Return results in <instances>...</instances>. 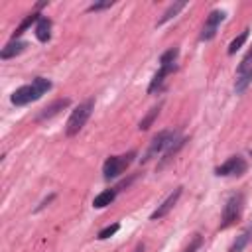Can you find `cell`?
Here are the masks:
<instances>
[{
	"label": "cell",
	"mask_w": 252,
	"mask_h": 252,
	"mask_svg": "<svg viewBox=\"0 0 252 252\" xmlns=\"http://www.w3.org/2000/svg\"><path fill=\"white\" fill-rule=\"evenodd\" d=\"M51 89V81L45 79V77H35L32 81V85H24L20 89H16L10 96L12 104L14 106H24V104H30L37 98H41V94H45L47 91Z\"/></svg>",
	"instance_id": "6da1fadb"
},
{
	"label": "cell",
	"mask_w": 252,
	"mask_h": 252,
	"mask_svg": "<svg viewBox=\"0 0 252 252\" xmlns=\"http://www.w3.org/2000/svg\"><path fill=\"white\" fill-rule=\"evenodd\" d=\"M93 110H94V100H93V98H87L85 102H81V104L71 112V116H69V120H67L65 134H67L69 138L75 136V134H79V132L83 130V126L87 124V120H89V116H91Z\"/></svg>",
	"instance_id": "7a4b0ae2"
},
{
	"label": "cell",
	"mask_w": 252,
	"mask_h": 252,
	"mask_svg": "<svg viewBox=\"0 0 252 252\" xmlns=\"http://www.w3.org/2000/svg\"><path fill=\"white\" fill-rule=\"evenodd\" d=\"M242 205H244L242 193H234V195H230V197L226 199L224 209H222V217H220V224H219L220 230L228 228L230 224H234V222L240 219V215H242Z\"/></svg>",
	"instance_id": "3957f363"
},
{
	"label": "cell",
	"mask_w": 252,
	"mask_h": 252,
	"mask_svg": "<svg viewBox=\"0 0 252 252\" xmlns=\"http://www.w3.org/2000/svg\"><path fill=\"white\" fill-rule=\"evenodd\" d=\"M134 158H136V152H128V154H124V156H110V158H106V161H104V165H102V175H104V179H114V177H118V175L132 163Z\"/></svg>",
	"instance_id": "277c9868"
},
{
	"label": "cell",
	"mask_w": 252,
	"mask_h": 252,
	"mask_svg": "<svg viewBox=\"0 0 252 252\" xmlns=\"http://www.w3.org/2000/svg\"><path fill=\"white\" fill-rule=\"evenodd\" d=\"M173 142H175V132H173V130H161V132H158V134L152 138V142H150V146H148V152L144 154L142 161H144V163L150 161L154 156H158L159 152H163L165 148H169Z\"/></svg>",
	"instance_id": "5b68a950"
},
{
	"label": "cell",
	"mask_w": 252,
	"mask_h": 252,
	"mask_svg": "<svg viewBox=\"0 0 252 252\" xmlns=\"http://www.w3.org/2000/svg\"><path fill=\"white\" fill-rule=\"evenodd\" d=\"M246 167H248V163H246V159L242 158V156H232V158H228L224 163H220L217 169H215V173L219 175V177H228V175H242L244 171H246Z\"/></svg>",
	"instance_id": "8992f818"
},
{
	"label": "cell",
	"mask_w": 252,
	"mask_h": 252,
	"mask_svg": "<svg viewBox=\"0 0 252 252\" xmlns=\"http://www.w3.org/2000/svg\"><path fill=\"white\" fill-rule=\"evenodd\" d=\"M222 20H224V12H222V10H213V12L207 16L205 24H203V30H201L199 39H201V41L213 39V37L217 35V30H219V26H220Z\"/></svg>",
	"instance_id": "52a82bcc"
},
{
	"label": "cell",
	"mask_w": 252,
	"mask_h": 252,
	"mask_svg": "<svg viewBox=\"0 0 252 252\" xmlns=\"http://www.w3.org/2000/svg\"><path fill=\"white\" fill-rule=\"evenodd\" d=\"M175 63H159V69H158V73L154 75V79L150 81V87H148V94H156V93H159L161 89H163V85H165V79L175 71Z\"/></svg>",
	"instance_id": "ba28073f"
},
{
	"label": "cell",
	"mask_w": 252,
	"mask_h": 252,
	"mask_svg": "<svg viewBox=\"0 0 252 252\" xmlns=\"http://www.w3.org/2000/svg\"><path fill=\"white\" fill-rule=\"evenodd\" d=\"M181 193H183V187H175L169 195H167V199L161 203V205H158V209L150 215V219L152 220H158V219H163L175 205H177V201H179V197H181Z\"/></svg>",
	"instance_id": "9c48e42d"
},
{
	"label": "cell",
	"mask_w": 252,
	"mask_h": 252,
	"mask_svg": "<svg viewBox=\"0 0 252 252\" xmlns=\"http://www.w3.org/2000/svg\"><path fill=\"white\" fill-rule=\"evenodd\" d=\"M69 98H57L55 102H51L47 108H43L41 112H39V116H37V122H41V120H49V118H53L55 114H59L63 108H67L69 106Z\"/></svg>",
	"instance_id": "30bf717a"
},
{
	"label": "cell",
	"mask_w": 252,
	"mask_h": 252,
	"mask_svg": "<svg viewBox=\"0 0 252 252\" xmlns=\"http://www.w3.org/2000/svg\"><path fill=\"white\" fill-rule=\"evenodd\" d=\"M26 47H28V43L26 41H22V39H12L8 45H4L2 47V51H0V57L2 59H12V57H16V55H20V53H24L26 51Z\"/></svg>",
	"instance_id": "8fae6325"
},
{
	"label": "cell",
	"mask_w": 252,
	"mask_h": 252,
	"mask_svg": "<svg viewBox=\"0 0 252 252\" xmlns=\"http://www.w3.org/2000/svg\"><path fill=\"white\" fill-rule=\"evenodd\" d=\"M116 193H118V187L104 189L102 193H98V195L93 199V207H94V209H104V207H108V205L116 199Z\"/></svg>",
	"instance_id": "7c38bea8"
},
{
	"label": "cell",
	"mask_w": 252,
	"mask_h": 252,
	"mask_svg": "<svg viewBox=\"0 0 252 252\" xmlns=\"http://www.w3.org/2000/svg\"><path fill=\"white\" fill-rule=\"evenodd\" d=\"M39 18H41V14H39V12H32V14H28V16L20 22V26L12 32V39H14V41H16V39H20V35H22L28 28H32V24H37V22H39Z\"/></svg>",
	"instance_id": "4fadbf2b"
},
{
	"label": "cell",
	"mask_w": 252,
	"mask_h": 252,
	"mask_svg": "<svg viewBox=\"0 0 252 252\" xmlns=\"http://www.w3.org/2000/svg\"><path fill=\"white\" fill-rule=\"evenodd\" d=\"M35 37L41 43L49 41V37H51V20L49 18H45V16L39 18V22L35 24Z\"/></svg>",
	"instance_id": "5bb4252c"
},
{
	"label": "cell",
	"mask_w": 252,
	"mask_h": 252,
	"mask_svg": "<svg viewBox=\"0 0 252 252\" xmlns=\"http://www.w3.org/2000/svg\"><path fill=\"white\" fill-rule=\"evenodd\" d=\"M250 240H252V224L246 226V230H242V232L236 236V240L232 242V246L228 248V252H242V250L248 246Z\"/></svg>",
	"instance_id": "9a60e30c"
},
{
	"label": "cell",
	"mask_w": 252,
	"mask_h": 252,
	"mask_svg": "<svg viewBox=\"0 0 252 252\" xmlns=\"http://www.w3.org/2000/svg\"><path fill=\"white\" fill-rule=\"evenodd\" d=\"M185 142H187V138H179V140H175V142H173V144L167 148V152L163 154V158H161V161H159V167H163L167 161H171V159L177 156V152H179V150L185 146Z\"/></svg>",
	"instance_id": "2e32d148"
},
{
	"label": "cell",
	"mask_w": 252,
	"mask_h": 252,
	"mask_svg": "<svg viewBox=\"0 0 252 252\" xmlns=\"http://www.w3.org/2000/svg\"><path fill=\"white\" fill-rule=\"evenodd\" d=\"M185 6H187L185 2H173V4H171V6H169V8H167L163 14H161V18L158 20V24H156V26H163L165 22H169L171 18H175V16H177V14H179V12H181Z\"/></svg>",
	"instance_id": "e0dca14e"
},
{
	"label": "cell",
	"mask_w": 252,
	"mask_h": 252,
	"mask_svg": "<svg viewBox=\"0 0 252 252\" xmlns=\"http://www.w3.org/2000/svg\"><path fill=\"white\" fill-rule=\"evenodd\" d=\"M161 106H163V102H159V104H156L154 108H150V112L140 120V124H138V130H148L152 124H154V120L158 118V114H159V110H161Z\"/></svg>",
	"instance_id": "ac0fdd59"
},
{
	"label": "cell",
	"mask_w": 252,
	"mask_h": 252,
	"mask_svg": "<svg viewBox=\"0 0 252 252\" xmlns=\"http://www.w3.org/2000/svg\"><path fill=\"white\" fill-rule=\"evenodd\" d=\"M250 83H252V67H248L246 71L238 73V79H236V83H234V91H236V93H244Z\"/></svg>",
	"instance_id": "d6986e66"
},
{
	"label": "cell",
	"mask_w": 252,
	"mask_h": 252,
	"mask_svg": "<svg viewBox=\"0 0 252 252\" xmlns=\"http://www.w3.org/2000/svg\"><path fill=\"white\" fill-rule=\"evenodd\" d=\"M248 32H250L248 28H246V30H242V32H240V35H238V37H234V39L230 41V45H228V55H234V53L244 45V41H246V37H248Z\"/></svg>",
	"instance_id": "ffe728a7"
},
{
	"label": "cell",
	"mask_w": 252,
	"mask_h": 252,
	"mask_svg": "<svg viewBox=\"0 0 252 252\" xmlns=\"http://www.w3.org/2000/svg\"><path fill=\"white\" fill-rule=\"evenodd\" d=\"M177 55H179V47H169L167 51H163L161 53V57H159V63H175L177 61Z\"/></svg>",
	"instance_id": "44dd1931"
},
{
	"label": "cell",
	"mask_w": 252,
	"mask_h": 252,
	"mask_svg": "<svg viewBox=\"0 0 252 252\" xmlns=\"http://www.w3.org/2000/svg\"><path fill=\"white\" fill-rule=\"evenodd\" d=\"M118 228H120V224H118V222L108 224V226H104V228L96 234V238H98V240H106V238H110L112 234H116V232H118Z\"/></svg>",
	"instance_id": "7402d4cb"
},
{
	"label": "cell",
	"mask_w": 252,
	"mask_h": 252,
	"mask_svg": "<svg viewBox=\"0 0 252 252\" xmlns=\"http://www.w3.org/2000/svg\"><path fill=\"white\" fill-rule=\"evenodd\" d=\"M201 244H203V236L197 232V234H193V238H191V242H189V246L183 250V252H197L199 248H201Z\"/></svg>",
	"instance_id": "603a6c76"
},
{
	"label": "cell",
	"mask_w": 252,
	"mask_h": 252,
	"mask_svg": "<svg viewBox=\"0 0 252 252\" xmlns=\"http://www.w3.org/2000/svg\"><path fill=\"white\" fill-rule=\"evenodd\" d=\"M114 4V0H104V2H94L87 8V12H98V10H104V8H110Z\"/></svg>",
	"instance_id": "cb8c5ba5"
},
{
	"label": "cell",
	"mask_w": 252,
	"mask_h": 252,
	"mask_svg": "<svg viewBox=\"0 0 252 252\" xmlns=\"http://www.w3.org/2000/svg\"><path fill=\"white\" fill-rule=\"evenodd\" d=\"M250 61H252V49L244 55V59H242V63H240V67H238V73H242V71H246L248 67H250Z\"/></svg>",
	"instance_id": "d4e9b609"
},
{
	"label": "cell",
	"mask_w": 252,
	"mask_h": 252,
	"mask_svg": "<svg viewBox=\"0 0 252 252\" xmlns=\"http://www.w3.org/2000/svg\"><path fill=\"white\" fill-rule=\"evenodd\" d=\"M51 201H53V195H49V197H47V199H45V201H43V203H41V205H39V207H37V209H35V211H41V209H43V207H45V205H49V203H51Z\"/></svg>",
	"instance_id": "484cf974"
},
{
	"label": "cell",
	"mask_w": 252,
	"mask_h": 252,
	"mask_svg": "<svg viewBox=\"0 0 252 252\" xmlns=\"http://www.w3.org/2000/svg\"><path fill=\"white\" fill-rule=\"evenodd\" d=\"M134 252H144V242H138L136 248H134Z\"/></svg>",
	"instance_id": "4316f807"
}]
</instances>
